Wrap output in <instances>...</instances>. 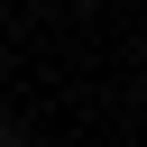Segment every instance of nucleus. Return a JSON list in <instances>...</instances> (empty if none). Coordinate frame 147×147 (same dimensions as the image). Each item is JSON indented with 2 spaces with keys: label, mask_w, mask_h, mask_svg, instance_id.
<instances>
[{
  "label": "nucleus",
  "mask_w": 147,
  "mask_h": 147,
  "mask_svg": "<svg viewBox=\"0 0 147 147\" xmlns=\"http://www.w3.org/2000/svg\"><path fill=\"white\" fill-rule=\"evenodd\" d=\"M0 147H28V138H18V129H0Z\"/></svg>",
  "instance_id": "obj_1"
}]
</instances>
